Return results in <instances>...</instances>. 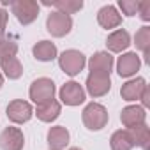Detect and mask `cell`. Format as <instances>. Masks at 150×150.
Instances as JSON below:
<instances>
[{
    "instance_id": "cell-6",
    "label": "cell",
    "mask_w": 150,
    "mask_h": 150,
    "mask_svg": "<svg viewBox=\"0 0 150 150\" xmlns=\"http://www.w3.org/2000/svg\"><path fill=\"white\" fill-rule=\"evenodd\" d=\"M111 88V80L110 74L103 72H90L87 78V90L92 97H103L110 92Z\"/></svg>"
},
{
    "instance_id": "cell-1",
    "label": "cell",
    "mask_w": 150,
    "mask_h": 150,
    "mask_svg": "<svg viewBox=\"0 0 150 150\" xmlns=\"http://www.w3.org/2000/svg\"><path fill=\"white\" fill-rule=\"evenodd\" d=\"M81 118H83V124H85L87 129H90V131H101L108 124V111H106V108L103 104L90 103L83 110Z\"/></svg>"
},
{
    "instance_id": "cell-8",
    "label": "cell",
    "mask_w": 150,
    "mask_h": 150,
    "mask_svg": "<svg viewBox=\"0 0 150 150\" xmlns=\"http://www.w3.org/2000/svg\"><path fill=\"white\" fill-rule=\"evenodd\" d=\"M25 138L21 129L18 127H6L0 132V148L2 150H23Z\"/></svg>"
},
{
    "instance_id": "cell-28",
    "label": "cell",
    "mask_w": 150,
    "mask_h": 150,
    "mask_svg": "<svg viewBox=\"0 0 150 150\" xmlns=\"http://www.w3.org/2000/svg\"><path fill=\"white\" fill-rule=\"evenodd\" d=\"M139 101H141V104H143L141 108H148V106H150V88H148V87H145V90H143Z\"/></svg>"
},
{
    "instance_id": "cell-18",
    "label": "cell",
    "mask_w": 150,
    "mask_h": 150,
    "mask_svg": "<svg viewBox=\"0 0 150 150\" xmlns=\"http://www.w3.org/2000/svg\"><path fill=\"white\" fill-rule=\"evenodd\" d=\"M35 115L39 120L42 122H53L58 115H60V103L58 101H50V103H44V104H39L37 110H35Z\"/></svg>"
},
{
    "instance_id": "cell-9",
    "label": "cell",
    "mask_w": 150,
    "mask_h": 150,
    "mask_svg": "<svg viewBox=\"0 0 150 150\" xmlns=\"http://www.w3.org/2000/svg\"><path fill=\"white\" fill-rule=\"evenodd\" d=\"M60 99L67 106H80L85 101V90L81 88L80 83L69 81L60 88Z\"/></svg>"
},
{
    "instance_id": "cell-2",
    "label": "cell",
    "mask_w": 150,
    "mask_h": 150,
    "mask_svg": "<svg viewBox=\"0 0 150 150\" xmlns=\"http://www.w3.org/2000/svg\"><path fill=\"white\" fill-rule=\"evenodd\" d=\"M58 64H60V69L69 74V76H76V74H80L87 64L85 60V55L78 50H67L64 51L60 57H58Z\"/></svg>"
},
{
    "instance_id": "cell-10",
    "label": "cell",
    "mask_w": 150,
    "mask_h": 150,
    "mask_svg": "<svg viewBox=\"0 0 150 150\" xmlns=\"http://www.w3.org/2000/svg\"><path fill=\"white\" fill-rule=\"evenodd\" d=\"M139 65H141V62L136 53H124L117 62V72L122 78H129L132 74H136Z\"/></svg>"
},
{
    "instance_id": "cell-25",
    "label": "cell",
    "mask_w": 150,
    "mask_h": 150,
    "mask_svg": "<svg viewBox=\"0 0 150 150\" xmlns=\"http://www.w3.org/2000/svg\"><path fill=\"white\" fill-rule=\"evenodd\" d=\"M118 7L122 9V13L125 16H134L138 13V9H139V2L138 0H120Z\"/></svg>"
},
{
    "instance_id": "cell-27",
    "label": "cell",
    "mask_w": 150,
    "mask_h": 150,
    "mask_svg": "<svg viewBox=\"0 0 150 150\" xmlns=\"http://www.w3.org/2000/svg\"><path fill=\"white\" fill-rule=\"evenodd\" d=\"M7 20H9V14L6 9H0V37H4V32L7 28Z\"/></svg>"
},
{
    "instance_id": "cell-21",
    "label": "cell",
    "mask_w": 150,
    "mask_h": 150,
    "mask_svg": "<svg viewBox=\"0 0 150 150\" xmlns=\"http://www.w3.org/2000/svg\"><path fill=\"white\" fill-rule=\"evenodd\" d=\"M110 145H111V150H132L134 143L127 132V129H120V131H115L111 139H110Z\"/></svg>"
},
{
    "instance_id": "cell-14",
    "label": "cell",
    "mask_w": 150,
    "mask_h": 150,
    "mask_svg": "<svg viewBox=\"0 0 150 150\" xmlns=\"http://www.w3.org/2000/svg\"><path fill=\"white\" fill-rule=\"evenodd\" d=\"M145 87H146V81H145L143 78L131 80V81H127V83L122 85V88H120V96H122L124 101H138V99L141 97Z\"/></svg>"
},
{
    "instance_id": "cell-23",
    "label": "cell",
    "mask_w": 150,
    "mask_h": 150,
    "mask_svg": "<svg viewBox=\"0 0 150 150\" xmlns=\"http://www.w3.org/2000/svg\"><path fill=\"white\" fill-rule=\"evenodd\" d=\"M18 42L11 37H0V60L7 57H16Z\"/></svg>"
},
{
    "instance_id": "cell-17",
    "label": "cell",
    "mask_w": 150,
    "mask_h": 150,
    "mask_svg": "<svg viewBox=\"0 0 150 150\" xmlns=\"http://www.w3.org/2000/svg\"><path fill=\"white\" fill-rule=\"evenodd\" d=\"M97 21L103 28H115L122 23V16L118 14V11L113 6H104L97 13Z\"/></svg>"
},
{
    "instance_id": "cell-30",
    "label": "cell",
    "mask_w": 150,
    "mask_h": 150,
    "mask_svg": "<svg viewBox=\"0 0 150 150\" xmlns=\"http://www.w3.org/2000/svg\"><path fill=\"white\" fill-rule=\"evenodd\" d=\"M69 150H81V148H76V146H74V148H69Z\"/></svg>"
},
{
    "instance_id": "cell-12",
    "label": "cell",
    "mask_w": 150,
    "mask_h": 150,
    "mask_svg": "<svg viewBox=\"0 0 150 150\" xmlns=\"http://www.w3.org/2000/svg\"><path fill=\"white\" fill-rule=\"evenodd\" d=\"M129 44H131L129 32H127V30H122V28H120V30H115V32L110 34L108 39H106V46H108V50L113 51V53H122L124 50L129 48Z\"/></svg>"
},
{
    "instance_id": "cell-24",
    "label": "cell",
    "mask_w": 150,
    "mask_h": 150,
    "mask_svg": "<svg viewBox=\"0 0 150 150\" xmlns=\"http://www.w3.org/2000/svg\"><path fill=\"white\" fill-rule=\"evenodd\" d=\"M134 44L143 53L150 50V27H141L134 35Z\"/></svg>"
},
{
    "instance_id": "cell-15",
    "label": "cell",
    "mask_w": 150,
    "mask_h": 150,
    "mask_svg": "<svg viewBox=\"0 0 150 150\" xmlns=\"http://www.w3.org/2000/svg\"><path fill=\"white\" fill-rule=\"evenodd\" d=\"M134 146H141L143 150H150V129L146 124H139V125H134V127H129L127 129Z\"/></svg>"
},
{
    "instance_id": "cell-5",
    "label": "cell",
    "mask_w": 150,
    "mask_h": 150,
    "mask_svg": "<svg viewBox=\"0 0 150 150\" xmlns=\"http://www.w3.org/2000/svg\"><path fill=\"white\" fill-rule=\"evenodd\" d=\"M46 28H48V32H50L53 37H64V35H67V34L71 32V28H72V20H71V16L55 11V13H51V14L48 16V20H46Z\"/></svg>"
},
{
    "instance_id": "cell-4",
    "label": "cell",
    "mask_w": 150,
    "mask_h": 150,
    "mask_svg": "<svg viewBox=\"0 0 150 150\" xmlns=\"http://www.w3.org/2000/svg\"><path fill=\"white\" fill-rule=\"evenodd\" d=\"M55 97V83L50 78H39L30 85V99L39 106L53 101Z\"/></svg>"
},
{
    "instance_id": "cell-20",
    "label": "cell",
    "mask_w": 150,
    "mask_h": 150,
    "mask_svg": "<svg viewBox=\"0 0 150 150\" xmlns=\"http://www.w3.org/2000/svg\"><path fill=\"white\" fill-rule=\"evenodd\" d=\"M34 57L41 62H51L53 58H57V46L50 41H41L34 46Z\"/></svg>"
},
{
    "instance_id": "cell-3",
    "label": "cell",
    "mask_w": 150,
    "mask_h": 150,
    "mask_svg": "<svg viewBox=\"0 0 150 150\" xmlns=\"http://www.w3.org/2000/svg\"><path fill=\"white\" fill-rule=\"evenodd\" d=\"M11 11L21 25H30L39 16V4L34 0H14L11 2Z\"/></svg>"
},
{
    "instance_id": "cell-13",
    "label": "cell",
    "mask_w": 150,
    "mask_h": 150,
    "mask_svg": "<svg viewBox=\"0 0 150 150\" xmlns=\"http://www.w3.org/2000/svg\"><path fill=\"white\" fill-rule=\"evenodd\" d=\"M88 67L90 72H103V74H110L111 67H113V57L108 51H97L90 60H88Z\"/></svg>"
},
{
    "instance_id": "cell-19",
    "label": "cell",
    "mask_w": 150,
    "mask_h": 150,
    "mask_svg": "<svg viewBox=\"0 0 150 150\" xmlns=\"http://www.w3.org/2000/svg\"><path fill=\"white\" fill-rule=\"evenodd\" d=\"M0 67H2L4 74L9 80H18L21 74H23V65L16 57H7L0 60Z\"/></svg>"
},
{
    "instance_id": "cell-29",
    "label": "cell",
    "mask_w": 150,
    "mask_h": 150,
    "mask_svg": "<svg viewBox=\"0 0 150 150\" xmlns=\"http://www.w3.org/2000/svg\"><path fill=\"white\" fill-rule=\"evenodd\" d=\"M2 85H4V76L0 74V88H2Z\"/></svg>"
},
{
    "instance_id": "cell-7",
    "label": "cell",
    "mask_w": 150,
    "mask_h": 150,
    "mask_svg": "<svg viewBox=\"0 0 150 150\" xmlns=\"http://www.w3.org/2000/svg\"><path fill=\"white\" fill-rule=\"evenodd\" d=\"M32 115H34V110L27 101L16 99V101L9 103V106H7V118L14 124H25L32 118Z\"/></svg>"
},
{
    "instance_id": "cell-16",
    "label": "cell",
    "mask_w": 150,
    "mask_h": 150,
    "mask_svg": "<svg viewBox=\"0 0 150 150\" xmlns=\"http://www.w3.org/2000/svg\"><path fill=\"white\" fill-rule=\"evenodd\" d=\"M69 143V131L62 125L51 127L48 131V146L51 150H64Z\"/></svg>"
},
{
    "instance_id": "cell-22",
    "label": "cell",
    "mask_w": 150,
    "mask_h": 150,
    "mask_svg": "<svg viewBox=\"0 0 150 150\" xmlns=\"http://www.w3.org/2000/svg\"><path fill=\"white\" fill-rule=\"evenodd\" d=\"M44 6H53L58 9V13H64L69 16V14L78 13L83 7V2L81 0H57V2H44Z\"/></svg>"
},
{
    "instance_id": "cell-26",
    "label": "cell",
    "mask_w": 150,
    "mask_h": 150,
    "mask_svg": "<svg viewBox=\"0 0 150 150\" xmlns=\"http://www.w3.org/2000/svg\"><path fill=\"white\" fill-rule=\"evenodd\" d=\"M138 14H139V18L143 21H150V0H143V2H139Z\"/></svg>"
},
{
    "instance_id": "cell-11",
    "label": "cell",
    "mask_w": 150,
    "mask_h": 150,
    "mask_svg": "<svg viewBox=\"0 0 150 150\" xmlns=\"http://www.w3.org/2000/svg\"><path fill=\"white\" fill-rule=\"evenodd\" d=\"M145 118H146V113H145V108H141V106H127L120 113V120L127 129L145 124Z\"/></svg>"
}]
</instances>
